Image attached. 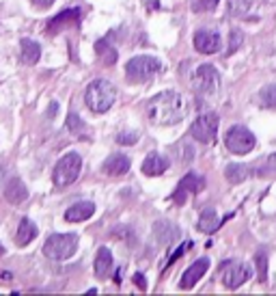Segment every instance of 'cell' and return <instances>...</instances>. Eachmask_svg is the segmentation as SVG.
<instances>
[{
	"mask_svg": "<svg viewBox=\"0 0 276 296\" xmlns=\"http://www.w3.org/2000/svg\"><path fill=\"white\" fill-rule=\"evenodd\" d=\"M190 102L179 91H162L147 102V119L153 125H175L186 119Z\"/></svg>",
	"mask_w": 276,
	"mask_h": 296,
	"instance_id": "obj_1",
	"label": "cell"
},
{
	"mask_svg": "<svg viewBox=\"0 0 276 296\" xmlns=\"http://www.w3.org/2000/svg\"><path fill=\"white\" fill-rule=\"evenodd\" d=\"M117 100V89L112 82H108L104 78L100 80H93L84 91V102L89 106L91 113L95 115H101V113H108L112 108V104Z\"/></svg>",
	"mask_w": 276,
	"mask_h": 296,
	"instance_id": "obj_2",
	"label": "cell"
},
{
	"mask_svg": "<svg viewBox=\"0 0 276 296\" xmlns=\"http://www.w3.org/2000/svg\"><path fill=\"white\" fill-rule=\"evenodd\" d=\"M192 89L199 97H203V100H216L220 89H223L220 72L209 63L199 65L197 72H194V76H192Z\"/></svg>",
	"mask_w": 276,
	"mask_h": 296,
	"instance_id": "obj_3",
	"label": "cell"
},
{
	"mask_svg": "<svg viewBox=\"0 0 276 296\" xmlns=\"http://www.w3.org/2000/svg\"><path fill=\"white\" fill-rule=\"evenodd\" d=\"M78 251V234H52L43 244V255L48 260L63 262Z\"/></svg>",
	"mask_w": 276,
	"mask_h": 296,
	"instance_id": "obj_4",
	"label": "cell"
},
{
	"mask_svg": "<svg viewBox=\"0 0 276 296\" xmlns=\"http://www.w3.org/2000/svg\"><path fill=\"white\" fill-rule=\"evenodd\" d=\"M80 171H82V158H80V153L69 151L56 162L52 173V182L56 188H67V186H72L78 179Z\"/></svg>",
	"mask_w": 276,
	"mask_h": 296,
	"instance_id": "obj_5",
	"label": "cell"
},
{
	"mask_svg": "<svg viewBox=\"0 0 276 296\" xmlns=\"http://www.w3.org/2000/svg\"><path fill=\"white\" fill-rule=\"evenodd\" d=\"M162 69L160 59L155 57H134L129 59L125 65V76L132 85H138V82H149Z\"/></svg>",
	"mask_w": 276,
	"mask_h": 296,
	"instance_id": "obj_6",
	"label": "cell"
},
{
	"mask_svg": "<svg viewBox=\"0 0 276 296\" xmlns=\"http://www.w3.org/2000/svg\"><path fill=\"white\" fill-rule=\"evenodd\" d=\"M225 145H226V149L231 153H235V156H246V153H251L255 149L257 139L244 125H233V128H229V132L225 134Z\"/></svg>",
	"mask_w": 276,
	"mask_h": 296,
	"instance_id": "obj_7",
	"label": "cell"
},
{
	"mask_svg": "<svg viewBox=\"0 0 276 296\" xmlns=\"http://www.w3.org/2000/svg\"><path fill=\"white\" fill-rule=\"evenodd\" d=\"M218 115L216 113H203L199 115L197 119L192 121L190 125V134L192 139H197L199 143L203 145H212L216 141V136H218Z\"/></svg>",
	"mask_w": 276,
	"mask_h": 296,
	"instance_id": "obj_8",
	"label": "cell"
},
{
	"mask_svg": "<svg viewBox=\"0 0 276 296\" xmlns=\"http://www.w3.org/2000/svg\"><path fill=\"white\" fill-rule=\"evenodd\" d=\"M220 268H223V283L229 290H237L251 279V266L242 260H226L220 264Z\"/></svg>",
	"mask_w": 276,
	"mask_h": 296,
	"instance_id": "obj_9",
	"label": "cell"
},
{
	"mask_svg": "<svg viewBox=\"0 0 276 296\" xmlns=\"http://www.w3.org/2000/svg\"><path fill=\"white\" fill-rule=\"evenodd\" d=\"M203 188H205V179L199 173L190 171V173H186L179 179V184H177V188H175V193H173L171 199H173V204H175V206H183L190 197L199 195Z\"/></svg>",
	"mask_w": 276,
	"mask_h": 296,
	"instance_id": "obj_10",
	"label": "cell"
},
{
	"mask_svg": "<svg viewBox=\"0 0 276 296\" xmlns=\"http://www.w3.org/2000/svg\"><path fill=\"white\" fill-rule=\"evenodd\" d=\"M194 48H197V52L201 54H216L223 48V37H220L218 30L214 29H201L194 32Z\"/></svg>",
	"mask_w": 276,
	"mask_h": 296,
	"instance_id": "obj_11",
	"label": "cell"
},
{
	"mask_svg": "<svg viewBox=\"0 0 276 296\" xmlns=\"http://www.w3.org/2000/svg\"><path fill=\"white\" fill-rule=\"evenodd\" d=\"M181 238V229L171 221H155L153 223V240L160 246H169Z\"/></svg>",
	"mask_w": 276,
	"mask_h": 296,
	"instance_id": "obj_12",
	"label": "cell"
},
{
	"mask_svg": "<svg viewBox=\"0 0 276 296\" xmlns=\"http://www.w3.org/2000/svg\"><path fill=\"white\" fill-rule=\"evenodd\" d=\"M80 20H82V9L80 7H69L61 11L58 15L48 22V32H58L61 29H67V26H78Z\"/></svg>",
	"mask_w": 276,
	"mask_h": 296,
	"instance_id": "obj_13",
	"label": "cell"
},
{
	"mask_svg": "<svg viewBox=\"0 0 276 296\" xmlns=\"http://www.w3.org/2000/svg\"><path fill=\"white\" fill-rule=\"evenodd\" d=\"M207 268H209V260H207V257H199V260L194 262L192 266H188V270L181 275L179 288L181 290H192L203 279V275L207 272Z\"/></svg>",
	"mask_w": 276,
	"mask_h": 296,
	"instance_id": "obj_14",
	"label": "cell"
},
{
	"mask_svg": "<svg viewBox=\"0 0 276 296\" xmlns=\"http://www.w3.org/2000/svg\"><path fill=\"white\" fill-rule=\"evenodd\" d=\"M129 164H132V160H129L125 153H112V156H108L104 164H101V171L106 175H110V178H121V175H125L129 171Z\"/></svg>",
	"mask_w": 276,
	"mask_h": 296,
	"instance_id": "obj_15",
	"label": "cell"
},
{
	"mask_svg": "<svg viewBox=\"0 0 276 296\" xmlns=\"http://www.w3.org/2000/svg\"><path fill=\"white\" fill-rule=\"evenodd\" d=\"M4 199L13 206L24 204V201L28 199V188H26V184L22 182L20 178L7 179V184H4Z\"/></svg>",
	"mask_w": 276,
	"mask_h": 296,
	"instance_id": "obj_16",
	"label": "cell"
},
{
	"mask_svg": "<svg viewBox=\"0 0 276 296\" xmlns=\"http://www.w3.org/2000/svg\"><path fill=\"white\" fill-rule=\"evenodd\" d=\"M93 214H95L93 201H78V204H74L72 207L65 210V221L67 223H82V221H89Z\"/></svg>",
	"mask_w": 276,
	"mask_h": 296,
	"instance_id": "obj_17",
	"label": "cell"
},
{
	"mask_svg": "<svg viewBox=\"0 0 276 296\" xmlns=\"http://www.w3.org/2000/svg\"><path fill=\"white\" fill-rule=\"evenodd\" d=\"M143 173L145 175H149V178H155V175H162L169 169V158L166 156H162V153L158 151H151L147 158L143 160Z\"/></svg>",
	"mask_w": 276,
	"mask_h": 296,
	"instance_id": "obj_18",
	"label": "cell"
},
{
	"mask_svg": "<svg viewBox=\"0 0 276 296\" xmlns=\"http://www.w3.org/2000/svg\"><path fill=\"white\" fill-rule=\"evenodd\" d=\"M226 218H231V214L229 216H218L216 214V210L214 207H205V210L201 212V216H199V223H197V227L201 229L203 234H212V232H216V229L223 225Z\"/></svg>",
	"mask_w": 276,
	"mask_h": 296,
	"instance_id": "obj_19",
	"label": "cell"
},
{
	"mask_svg": "<svg viewBox=\"0 0 276 296\" xmlns=\"http://www.w3.org/2000/svg\"><path fill=\"white\" fill-rule=\"evenodd\" d=\"M37 225L30 221V218H22L20 225H18V232H15V244L18 246H28L32 240L37 238Z\"/></svg>",
	"mask_w": 276,
	"mask_h": 296,
	"instance_id": "obj_20",
	"label": "cell"
},
{
	"mask_svg": "<svg viewBox=\"0 0 276 296\" xmlns=\"http://www.w3.org/2000/svg\"><path fill=\"white\" fill-rule=\"evenodd\" d=\"M112 253H110V249H106V246H101V249H97V255H95V277L97 279H106L108 275H110V270H112Z\"/></svg>",
	"mask_w": 276,
	"mask_h": 296,
	"instance_id": "obj_21",
	"label": "cell"
},
{
	"mask_svg": "<svg viewBox=\"0 0 276 296\" xmlns=\"http://www.w3.org/2000/svg\"><path fill=\"white\" fill-rule=\"evenodd\" d=\"M255 173L251 169V164H240V162H231V164H226L225 167V178L229 179L231 184H242V182H246L251 175Z\"/></svg>",
	"mask_w": 276,
	"mask_h": 296,
	"instance_id": "obj_22",
	"label": "cell"
},
{
	"mask_svg": "<svg viewBox=\"0 0 276 296\" xmlns=\"http://www.w3.org/2000/svg\"><path fill=\"white\" fill-rule=\"evenodd\" d=\"M20 50H22V63L24 65H35L41 59V46L35 39H22L20 41Z\"/></svg>",
	"mask_w": 276,
	"mask_h": 296,
	"instance_id": "obj_23",
	"label": "cell"
},
{
	"mask_svg": "<svg viewBox=\"0 0 276 296\" xmlns=\"http://www.w3.org/2000/svg\"><path fill=\"white\" fill-rule=\"evenodd\" d=\"M95 52H97V57L101 59V63L108 65V67H112V65L117 63V59H119V52H117V48L112 46L108 39H100L95 43Z\"/></svg>",
	"mask_w": 276,
	"mask_h": 296,
	"instance_id": "obj_24",
	"label": "cell"
},
{
	"mask_svg": "<svg viewBox=\"0 0 276 296\" xmlns=\"http://www.w3.org/2000/svg\"><path fill=\"white\" fill-rule=\"evenodd\" d=\"M255 104L259 108H266V111H276V85H268L257 93Z\"/></svg>",
	"mask_w": 276,
	"mask_h": 296,
	"instance_id": "obj_25",
	"label": "cell"
},
{
	"mask_svg": "<svg viewBox=\"0 0 276 296\" xmlns=\"http://www.w3.org/2000/svg\"><path fill=\"white\" fill-rule=\"evenodd\" d=\"M255 268H257V279L261 283L268 281V251L259 249L255 253Z\"/></svg>",
	"mask_w": 276,
	"mask_h": 296,
	"instance_id": "obj_26",
	"label": "cell"
},
{
	"mask_svg": "<svg viewBox=\"0 0 276 296\" xmlns=\"http://www.w3.org/2000/svg\"><path fill=\"white\" fill-rule=\"evenodd\" d=\"M65 125H67V130L72 134H75V136H82L86 132V123L80 119V115L74 113V111L67 115V123H65Z\"/></svg>",
	"mask_w": 276,
	"mask_h": 296,
	"instance_id": "obj_27",
	"label": "cell"
},
{
	"mask_svg": "<svg viewBox=\"0 0 276 296\" xmlns=\"http://www.w3.org/2000/svg\"><path fill=\"white\" fill-rule=\"evenodd\" d=\"M252 2H255V0H226V4H229V13L233 15V18L246 15L248 9L252 7Z\"/></svg>",
	"mask_w": 276,
	"mask_h": 296,
	"instance_id": "obj_28",
	"label": "cell"
},
{
	"mask_svg": "<svg viewBox=\"0 0 276 296\" xmlns=\"http://www.w3.org/2000/svg\"><path fill=\"white\" fill-rule=\"evenodd\" d=\"M220 0H190V9L194 13H209V11L218 9Z\"/></svg>",
	"mask_w": 276,
	"mask_h": 296,
	"instance_id": "obj_29",
	"label": "cell"
},
{
	"mask_svg": "<svg viewBox=\"0 0 276 296\" xmlns=\"http://www.w3.org/2000/svg\"><path fill=\"white\" fill-rule=\"evenodd\" d=\"M242 41H244V35H242L237 29L231 30V35H229V48H226V52H225V57H231V54H235L237 50L242 48Z\"/></svg>",
	"mask_w": 276,
	"mask_h": 296,
	"instance_id": "obj_30",
	"label": "cell"
},
{
	"mask_svg": "<svg viewBox=\"0 0 276 296\" xmlns=\"http://www.w3.org/2000/svg\"><path fill=\"white\" fill-rule=\"evenodd\" d=\"M138 139H140L138 130H123V132L117 134V143L119 145H134V143H138Z\"/></svg>",
	"mask_w": 276,
	"mask_h": 296,
	"instance_id": "obj_31",
	"label": "cell"
},
{
	"mask_svg": "<svg viewBox=\"0 0 276 296\" xmlns=\"http://www.w3.org/2000/svg\"><path fill=\"white\" fill-rule=\"evenodd\" d=\"M188 249H192V240H186V242H183V244L179 246V249H175V253H173V255L169 257V260H166V264H164V270H166V268H171L173 264H175V262L179 260V257H181L183 253H186Z\"/></svg>",
	"mask_w": 276,
	"mask_h": 296,
	"instance_id": "obj_32",
	"label": "cell"
},
{
	"mask_svg": "<svg viewBox=\"0 0 276 296\" xmlns=\"http://www.w3.org/2000/svg\"><path fill=\"white\" fill-rule=\"evenodd\" d=\"M261 175H266V173H274L276 175V153H272V156L268 158V164H266V171H259Z\"/></svg>",
	"mask_w": 276,
	"mask_h": 296,
	"instance_id": "obj_33",
	"label": "cell"
},
{
	"mask_svg": "<svg viewBox=\"0 0 276 296\" xmlns=\"http://www.w3.org/2000/svg\"><path fill=\"white\" fill-rule=\"evenodd\" d=\"M132 281L136 283V286H138V290H143V292H145V290H147V279H145V275H143V272H136V275L132 277Z\"/></svg>",
	"mask_w": 276,
	"mask_h": 296,
	"instance_id": "obj_34",
	"label": "cell"
},
{
	"mask_svg": "<svg viewBox=\"0 0 276 296\" xmlns=\"http://www.w3.org/2000/svg\"><path fill=\"white\" fill-rule=\"evenodd\" d=\"M58 113V102H52L50 106H48V119H54Z\"/></svg>",
	"mask_w": 276,
	"mask_h": 296,
	"instance_id": "obj_35",
	"label": "cell"
},
{
	"mask_svg": "<svg viewBox=\"0 0 276 296\" xmlns=\"http://www.w3.org/2000/svg\"><path fill=\"white\" fill-rule=\"evenodd\" d=\"M32 4H37V7L46 9V7H50V4H54V0H32Z\"/></svg>",
	"mask_w": 276,
	"mask_h": 296,
	"instance_id": "obj_36",
	"label": "cell"
},
{
	"mask_svg": "<svg viewBox=\"0 0 276 296\" xmlns=\"http://www.w3.org/2000/svg\"><path fill=\"white\" fill-rule=\"evenodd\" d=\"M121 279H123V270L119 268V270L115 272V283H121Z\"/></svg>",
	"mask_w": 276,
	"mask_h": 296,
	"instance_id": "obj_37",
	"label": "cell"
},
{
	"mask_svg": "<svg viewBox=\"0 0 276 296\" xmlns=\"http://www.w3.org/2000/svg\"><path fill=\"white\" fill-rule=\"evenodd\" d=\"M4 178V169H0V179H2Z\"/></svg>",
	"mask_w": 276,
	"mask_h": 296,
	"instance_id": "obj_38",
	"label": "cell"
}]
</instances>
